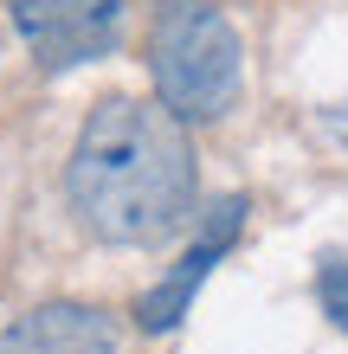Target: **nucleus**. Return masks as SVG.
<instances>
[{"mask_svg": "<svg viewBox=\"0 0 348 354\" xmlns=\"http://www.w3.org/2000/svg\"><path fill=\"white\" fill-rule=\"evenodd\" d=\"M71 213L104 245H155L194 213V142L168 103L104 97L65 168Z\"/></svg>", "mask_w": 348, "mask_h": 354, "instance_id": "1", "label": "nucleus"}, {"mask_svg": "<svg viewBox=\"0 0 348 354\" xmlns=\"http://www.w3.org/2000/svg\"><path fill=\"white\" fill-rule=\"evenodd\" d=\"M239 32L226 26V13L207 0H168L155 13L149 32V77L155 97L168 103L181 122H213L232 110L239 97Z\"/></svg>", "mask_w": 348, "mask_h": 354, "instance_id": "2", "label": "nucleus"}, {"mask_svg": "<svg viewBox=\"0 0 348 354\" xmlns=\"http://www.w3.org/2000/svg\"><path fill=\"white\" fill-rule=\"evenodd\" d=\"M7 13L46 71L97 65L122 46V0H7Z\"/></svg>", "mask_w": 348, "mask_h": 354, "instance_id": "3", "label": "nucleus"}, {"mask_svg": "<svg viewBox=\"0 0 348 354\" xmlns=\"http://www.w3.org/2000/svg\"><path fill=\"white\" fill-rule=\"evenodd\" d=\"M239 225H245V200L232 194V200H219L213 206V219H207V232H200L187 252H181V264L168 270V277H161L149 297L136 303V322L149 328V335H161V328H174L181 316H187V303H194V290L207 283V270L226 258V245L239 239Z\"/></svg>", "mask_w": 348, "mask_h": 354, "instance_id": "4", "label": "nucleus"}, {"mask_svg": "<svg viewBox=\"0 0 348 354\" xmlns=\"http://www.w3.org/2000/svg\"><path fill=\"white\" fill-rule=\"evenodd\" d=\"M0 354H116V322L91 303H46L0 335Z\"/></svg>", "mask_w": 348, "mask_h": 354, "instance_id": "5", "label": "nucleus"}, {"mask_svg": "<svg viewBox=\"0 0 348 354\" xmlns=\"http://www.w3.org/2000/svg\"><path fill=\"white\" fill-rule=\"evenodd\" d=\"M316 297H322V309H329V322L348 335V258H322V270H316Z\"/></svg>", "mask_w": 348, "mask_h": 354, "instance_id": "6", "label": "nucleus"}, {"mask_svg": "<svg viewBox=\"0 0 348 354\" xmlns=\"http://www.w3.org/2000/svg\"><path fill=\"white\" fill-rule=\"evenodd\" d=\"M329 129H336V136L348 142V103H336V110H329Z\"/></svg>", "mask_w": 348, "mask_h": 354, "instance_id": "7", "label": "nucleus"}]
</instances>
